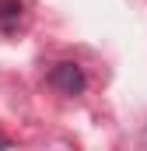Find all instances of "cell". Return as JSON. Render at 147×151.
Returning a JSON list of instances; mask_svg holds the SVG:
<instances>
[{
  "instance_id": "3957f363",
  "label": "cell",
  "mask_w": 147,
  "mask_h": 151,
  "mask_svg": "<svg viewBox=\"0 0 147 151\" xmlns=\"http://www.w3.org/2000/svg\"><path fill=\"white\" fill-rule=\"evenodd\" d=\"M0 148H11V137L7 134H0Z\"/></svg>"
},
{
  "instance_id": "6da1fadb",
  "label": "cell",
  "mask_w": 147,
  "mask_h": 151,
  "mask_svg": "<svg viewBox=\"0 0 147 151\" xmlns=\"http://www.w3.org/2000/svg\"><path fill=\"white\" fill-rule=\"evenodd\" d=\"M49 84L60 91V95H81L84 88H88V74H84V67L81 63H74V60H63V63H56L53 70H49Z\"/></svg>"
},
{
  "instance_id": "7a4b0ae2",
  "label": "cell",
  "mask_w": 147,
  "mask_h": 151,
  "mask_svg": "<svg viewBox=\"0 0 147 151\" xmlns=\"http://www.w3.org/2000/svg\"><path fill=\"white\" fill-rule=\"evenodd\" d=\"M25 18V4L21 0H0V32H14Z\"/></svg>"
}]
</instances>
